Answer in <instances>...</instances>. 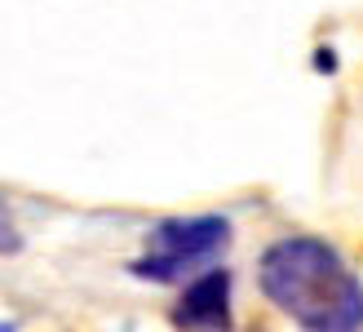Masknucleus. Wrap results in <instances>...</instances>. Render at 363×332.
<instances>
[{
    "instance_id": "2",
    "label": "nucleus",
    "mask_w": 363,
    "mask_h": 332,
    "mask_svg": "<svg viewBox=\"0 0 363 332\" xmlns=\"http://www.w3.org/2000/svg\"><path fill=\"white\" fill-rule=\"evenodd\" d=\"M230 244V221L226 217H169L151 231V248L147 257H138L129 266L138 280H151V284H169L182 280L191 266H204L213 262L217 253Z\"/></svg>"
},
{
    "instance_id": "3",
    "label": "nucleus",
    "mask_w": 363,
    "mask_h": 332,
    "mask_svg": "<svg viewBox=\"0 0 363 332\" xmlns=\"http://www.w3.org/2000/svg\"><path fill=\"white\" fill-rule=\"evenodd\" d=\"M169 319L177 332H230V270L208 266L195 284H186Z\"/></svg>"
},
{
    "instance_id": "1",
    "label": "nucleus",
    "mask_w": 363,
    "mask_h": 332,
    "mask_svg": "<svg viewBox=\"0 0 363 332\" xmlns=\"http://www.w3.org/2000/svg\"><path fill=\"white\" fill-rule=\"evenodd\" d=\"M257 284L301 332H359L363 284L333 244L288 235L262 253Z\"/></svg>"
},
{
    "instance_id": "5",
    "label": "nucleus",
    "mask_w": 363,
    "mask_h": 332,
    "mask_svg": "<svg viewBox=\"0 0 363 332\" xmlns=\"http://www.w3.org/2000/svg\"><path fill=\"white\" fill-rule=\"evenodd\" d=\"M0 332H18V323H13V319H9V323H0Z\"/></svg>"
},
{
    "instance_id": "4",
    "label": "nucleus",
    "mask_w": 363,
    "mask_h": 332,
    "mask_svg": "<svg viewBox=\"0 0 363 332\" xmlns=\"http://www.w3.org/2000/svg\"><path fill=\"white\" fill-rule=\"evenodd\" d=\"M18 226H13V217H9V209H5V199H0V253H18Z\"/></svg>"
}]
</instances>
